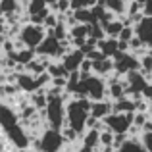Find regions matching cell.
<instances>
[{"mask_svg":"<svg viewBox=\"0 0 152 152\" xmlns=\"http://www.w3.org/2000/svg\"><path fill=\"white\" fill-rule=\"evenodd\" d=\"M15 123H19L18 112H15L12 106L0 102V127H2V129H8V127L15 125Z\"/></svg>","mask_w":152,"mask_h":152,"instance_id":"obj_12","label":"cell"},{"mask_svg":"<svg viewBox=\"0 0 152 152\" xmlns=\"http://www.w3.org/2000/svg\"><path fill=\"white\" fill-rule=\"evenodd\" d=\"M85 58L89 60V62H96V60H102V58H106V56H104L98 48H93V50H89L85 54Z\"/></svg>","mask_w":152,"mask_h":152,"instance_id":"obj_27","label":"cell"},{"mask_svg":"<svg viewBox=\"0 0 152 152\" xmlns=\"http://www.w3.org/2000/svg\"><path fill=\"white\" fill-rule=\"evenodd\" d=\"M4 29H6V21H4V18H0V37L4 35Z\"/></svg>","mask_w":152,"mask_h":152,"instance_id":"obj_28","label":"cell"},{"mask_svg":"<svg viewBox=\"0 0 152 152\" xmlns=\"http://www.w3.org/2000/svg\"><path fill=\"white\" fill-rule=\"evenodd\" d=\"M131 119L133 114H121V112H110L106 118H102L104 125L112 131V133H127V129L131 127Z\"/></svg>","mask_w":152,"mask_h":152,"instance_id":"obj_8","label":"cell"},{"mask_svg":"<svg viewBox=\"0 0 152 152\" xmlns=\"http://www.w3.org/2000/svg\"><path fill=\"white\" fill-rule=\"evenodd\" d=\"M2 64H4V56L0 54V69H2Z\"/></svg>","mask_w":152,"mask_h":152,"instance_id":"obj_31","label":"cell"},{"mask_svg":"<svg viewBox=\"0 0 152 152\" xmlns=\"http://www.w3.org/2000/svg\"><path fill=\"white\" fill-rule=\"evenodd\" d=\"M112 62H114V73L118 75H125L129 73V71H135L139 69V58L137 56H133L129 50L127 52H115L114 56H112Z\"/></svg>","mask_w":152,"mask_h":152,"instance_id":"obj_7","label":"cell"},{"mask_svg":"<svg viewBox=\"0 0 152 152\" xmlns=\"http://www.w3.org/2000/svg\"><path fill=\"white\" fill-rule=\"evenodd\" d=\"M77 152H94V148H87V146H83V145H81V148H79Z\"/></svg>","mask_w":152,"mask_h":152,"instance_id":"obj_29","label":"cell"},{"mask_svg":"<svg viewBox=\"0 0 152 152\" xmlns=\"http://www.w3.org/2000/svg\"><path fill=\"white\" fill-rule=\"evenodd\" d=\"M71 12V10H69ZM71 21L73 23H83V25H89V23H96L93 19V14H91L89 8H81V10H73L71 12Z\"/></svg>","mask_w":152,"mask_h":152,"instance_id":"obj_19","label":"cell"},{"mask_svg":"<svg viewBox=\"0 0 152 152\" xmlns=\"http://www.w3.org/2000/svg\"><path fill=\"white\" fill-rule=\"evenodd\" d=\"M0 18H2V12H0Z\"/></svg>","mask_w":152,"mask_h":152,"instance_id":"obj_35","label":"cell"},{"mask_svg":"<svg viewBox=\"0 0 152 152\" xmlns=\"http://www.w3.org/2000/svg\"><path fill=\"white\" fill-rule=\"evenodd\" d=\"M25 10H27V15H42L45 18L46 14H48V6L45 4V0H27L25 4Z\"/></svg>","mask_w":152,"mask_h":152,"instance_id":"obj_18","label":"cell"},{"mask_svg":"<svg viewBox=\"0 0 152 152\" xmlns=\"http://www.w3.org/2000/svg\"><path fill=\"white\" fill-rule=\"evenodd\" d=\"M91 100L85 96H69L66 100V125L81 135L85 131V121L89 118Z\"/></svg>","mask_w":152,"mask_h":152,"instance_id":"obj_1","label":"cell"},{"mask_svg":"<svg viewBox=\"0 0 152 152\" xmlns=\"http://www.w3.org/2000/svg\"><path fill=\"white\" fill-rule=\"evenodd\" d=\"M125 2H133V0H125Z\"/></svg>","mask_w":152,"mask_h":152,"instance_id":"obj_34","label":"cell"},{"mask_svg":"<svg viewBox=\"0 0 152 152\" xmlns=\"http://www.w3.org/2000/svg\"><path fill=\"white\" fill-rule=\"evenodd\" d=\"M96 48L100 50L106 58H112V56L118 52V39L115 37H102L100 41H96Z\"/></svg>","mask_w":152,"mask_h":152,"instance_id":"obj_17","label":"cell"},{"mask_svg":"<svg viewBox=\"0 0 152 152\" xmlns=\"http://www.w3.org/2000/svg\"><path fill=\"white\" fill-rule=\"evenodd\" d=\"M123 83H125V94L131 98H139L146 85L150 83V77L145 73H141L139 69L129 71V73L123 75Z\"/></svg>","mask_w":152,"mask_h":152,"instance_id":"obj_5","label":"cell"},{"mask_svg":"<svg viewBox=\"0 0 152 152\" xmlns=\"http://www.w3.org/2000/svg\"><path fill=\"white\" fill-rule=\"evenodd\" d=\"M15 152H29V150H27V148H18Z\"/></svg>","mask_w":152,"mask_h":152,"instance_id":"obj_32","label":"cell"},{"mask_svg":"<svg viewBox=\"0 0 152 152\" xmlns=\"http://www.w3.org/2000/svg\"><path fill=\"white\" fill-rule=\"evenodd\" d=\"M87 37L94 39V41H100L106 35H104V29H102L100 23H89V35H87Z\"/></svg>","mask_w":152,"mask_h":152,"instance_id":"obj_25","label":"cell"},{"mask_svg":"<svg viewBox=\"0 0 152 152\" xmlns=\"http://www.w3.org/2000/svg\"><path fill=\"white\" fill-rule=\"evenodd\" d=\"M135 2H139V4H141V6H145V4H148L150 0H135Z\"/></svg>","mask_w":152,"mask_h":152,"instance_id":"obj_30","label":"cell"},{"mask_svg":"<svg viewBox=\"0 0 152 152\" xmlns=\"http://www.w3.org/2000/svg\"><path fill=\"white\" fill-rule=\"evenodd\" d=\"M133 33L145 46L152 45V18L150 15H145L141 21L135 23L133 25Z\"/></svg>","mask_w":152,"mask_h":152,"instance_id":"obj_10","label":"cell"},{"mask_svg":"<svg viewBox=\"0 0 152 152\" xmlns=\"http://www.w3.org/2000/svg\"><path fill=\"white\" fill-rule=\"evenodd\" d=\"M21 10L18 0H0V12L2 15H10V14H18Z\"/></svg>","mask_w":152,"mask_h":152,"instance_id":"obj_24","label":"cell"},{"mask_svg":"<svg viewBox=\"0 0 152 152\" xmlns=\"http://www.w3.org/2000/svg\"><path fill=\"white\" fill-rule=\"evenodd\" d=\"M46 35V29L42 25H33V23H25V25L19 27L18 33V41L21 42L25 48H33L42 41V37Z\"/></svg>","mask_w":152,"mask_h":152,"instance_id":"obj_4","label":"cell"},{"mask_svg":"<svg viewBox=\"0 0 152 152\" xmlns=\"http://www.w3.org/2000/svg\"><path fill=\"white\" fill-rule=\"evenodd\" d=\"M46 73H48L50 77H67L66 67H64L60 62H56V60H50V62H48V66H46Z\"/></svg>","mask_w":152,"mask_h":152,"instance_id":"obj_23","label":"cell"},{"mask_svg":"<svg viewBox=\"0 0 152 152\" xmlns=\"http://www.w3.org/2000/svg\"><path fill=\"white\" fill-rule=\"evenodd\" d=\"M110 112H112V100H108V98L91 102V108H89V115H91V118L102 119V118H106Z\"/></svg>","mask_w":152,"mask_h":152,"instance_id":"obj_13","label":"cell"},{"mask_svg":"<svg viewBox=\"0 0 152 152\" xmlns=\"http://www.w3.org/2000/svg\"><path fill=\"white\" fill-rule=\"evenodd\" d=\"M133 25H129V23H125V25L121 27V31H119V35H118V41H123V42H127L131 37H133Z\"/></svg>","mask_w":152,"mask_h":152,"instance_id":"obj_26","label":"cell"},{"mask_svg":"<svg viewBox=\"0 0 152 152\" xmlns=\"http://www.w3.org/2000/svg\"><path fill=\"white\" fill-rule=\"evenodd\" d=\"M91 69H93L94 75L98 77H108V75L114 71V62L112 58H102V60H96V62H91Z\"/></svg>","mask_w":152,"mask_h":152,"instance_id":"obj_14","label":"cell"},{"mask_svg":"<svg viewBox=\"0 0 152 152\" xmlns=\"http://www.w3.org/2000/svg\"><path fill=\"white\" fill-rule=\"evenodd\" d=\"M83 58H85V54H83L79 48H69L66 54L62 56V66L66 67L67 73H69V71H77L79 64L83 62Z\"/></svg>","mask_w":152,"mask_h":152,"instance_id":"obj_11","label":"cell"},{"mask_svg":"<svg viewBox=\"0 0 152 152\" xmlns=\"http://www.w3.org/2000/svg\"><path fill=\"white\" fill-rule=\"evenodd\" d=\"M125 6H127L125 0H104V8L108 12H112L115 18H123L125 15Z\"/></svg>","mask_w":152,"mask_h":152,"instance_id":"obj_21","label":"cell"},{"mask_svg":"<svg viewBox=\"0 0 152 152\" xmlns=\"http://www.w3.org/2000/svg\"><path fill=\"white\" fill-rule=\"evenodd\" d=\"M115 152H148V150L145 148V145L141 142L139 137H129V135H127L125 141L115 148Z\"/></svg>","mask_w":152,"mask_h":152,"instance_id":"obj_15","label":"cell"},{"mask_svg":"<svg viewBox=\"0 0 152 152\" xmlns=\"http://www.w3.org/2000/svg\"><path fill=\"white\" fill-rule=\"evenodd\" d=\"M4 133H6L8 141H10L15 148H27V146L31 145V137H29V133L23 129L21 123H15V125L4 129Z\"/></svg>","mask_w":152,"mask_h":152,"instance_id":"obj_9","label":"cell"},{"mask_svg":"<svg viewBox=\"0 0 152 152\" xmlns=\"http://www.w3.org/2000/svg\"><path fill=\"white\" fill-rule=\"evenodd\" d=\"M123 25H125V21H123L121 18H114L112 21H108V23L102 25L104 35H106V37H115V39H118V35H119V31H121Z\"/></svg>","mask_w":152,"mask_h":152,"instance_id":"obj_20","label":"cell"},{"mask_svg":"<svg viewBox=\"0 0 152 152\" xmlns=\"http://www.w3.org/2000/svg\"><path fill=\"white\" fill-rule=\"evenodd\" d=\"M45 115H46V121H48V127H52V129L60 131L66 125V98H64V94L46 98Z\"/></svg>","mask_w":152,"mask_h":152,"instance_id":"obj_2","label":"cell"},{"mask_svg":"<svg viewBox=\"0 0 152 152\" xmlns=\"http://www.w3.org/2000/svg\"><path fill=\"white\" fill-rule=\"evenodd\" d=\"M0 54H2V37H0Z\"/></svg>","mask_w":152,"mask_h":152,"instance_id":"obj_33","label":"cell"},{"mask_svg":"<svg viewBox=\"0 0 152 152\" xmlns=\"http://www.w3.org/2000/svg\"><path fill=\"white\" fill-rule=\"evenodd\" d=\"M81 135H83V139H81L83 146H87V148H96L98 146V131L96 129H85Z\"/></svg>","mask_w":152,"mask_h":152,"instance_id":"obj_22","label":"cell"},{"mask_svg":"<svg viewBox=\"0 0 152 152\" xmlns=\"http://www.w3.org/2000/svg\"><path fill=\"white\" fill-rule=\"evenodd\" d=\"M66 52L67 50L64 48V46L60 45L58 39H54L50 33H46L45 37H42V41L35 46V54H37V56H45V58H50V60L62 58Z\"/></svg>","mask_w":152,"mask_h":152,"instance_id":"obj_6","label":"cell"},{"mask_svg":"<svg viewBox=\"0 0 152 152\" xmlns=\"http://www.w3.org/2000/svg\"><path fill=\"white\" fill-rule=\"evenodd\" d=\"M64 139L62 135H60L58 129H45L41 133V137L35 141V148L39 152H62V146H64Z\"/></svg>","mask_w":152,"mask_h":152,"instance_id":"obj_3","label":"cell"},{"mask_svg":"<svg viewBox=\"0 0 152 152\" xmlns=\"http://www.w3.org/2000/svg\"><path fill=\"white\" fill-rule=\"evenodd\" d=\"M112 112H121V114H133L135 112V98L127 96H119L118 100H112Z\"/></svg>","mask_w":152,"mask_h":152,"instance_id":"obj_16","label":"cell"}]
</instances>
